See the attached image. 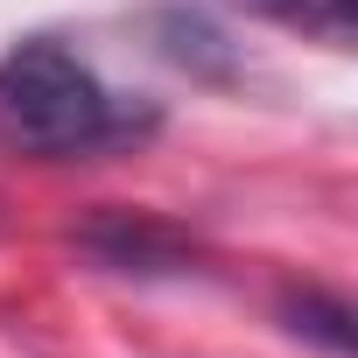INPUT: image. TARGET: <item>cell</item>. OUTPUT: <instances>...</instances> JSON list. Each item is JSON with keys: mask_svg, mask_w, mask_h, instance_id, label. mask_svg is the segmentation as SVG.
Masks as SVG:
<instances>
[{"mask_svg": "<svg viewBox=\"0 0 358 358\" xmlns=\"http://www.w3.org/2000/svg\"><path fill=\"white\" fill-rule=\"evenodd\" d=\"M162 113L106 85L71 43L29 36L0 57V148L29 162H92L155 141Z\"/></svg>", "mask_w": 358, "mask_h": 358, "instance_id": "6da1fadb", "label": "cell"}, {"mask_svg": "<svg viewBox=\"0 0 358 358\" xmlns=\"http://www.w3.org/2000/svg\"><path fill=\"white\" fill-rule=\"evenodd\" d=\"M71 246L99 267V274H120V281H183L197 274L204 246L162 218V211H134V204H99L92 218H78Z\"/></svg>", "mask_w": 358, "mask_h": 358, "instance_id": "7a4b0ae2", "label": "cell"}, {"mask_svg": "<svg viewBox=\"0 0 358 358\" xmlns=\"http://www.w3.org/2000/svg\"><path fill=\"white\" fill-rule=\"evenodd\" d=\"M155 36H162V57L183 64L190 78H225V71H232V43H225L204 15H190V8H162V15H155Z\"/></svg>", "mask_w": 358, "mask_h": 358, "instance_id": "3957f363", "label": "cell"}, {"mask_svg": "<svg viewBox=\"0 0 358 358\" xmlns=\"http://www.w3.org/2000/svg\"><path fill=\"white\" fill-rule=\"evenodd\" d=\"M232 8H246L274 29H295L323 50H351V8L358 0H232Z\"/></svg>", "mask_w": 358, "mask_h": 358, "instance_id": "277c9868", "label": "cell"}, {"mask_svg": "<svg viewBox=\"0 0 358 358\" xmlns=\"http://www.w3.org/2000/svg\"><path fill=\"white\" fill-rule=\"evenodd\" d=\"M281 323H288L295 337H309L316 351L351 358V302H344V295H323V288H288V295H281Z\"/></svg>", "mask_w": 358, "mask_h": 358, "instance_id": "5b68a950", "label": "cell"}]
</instances>
